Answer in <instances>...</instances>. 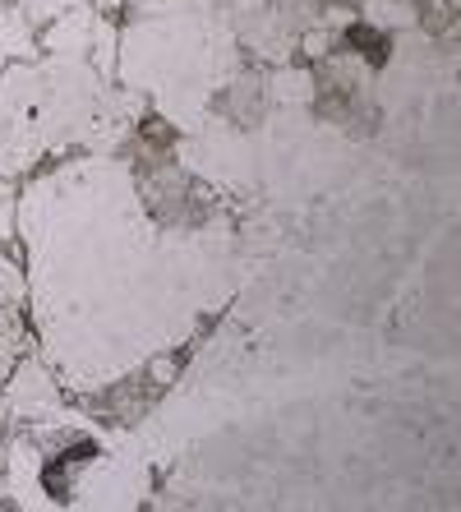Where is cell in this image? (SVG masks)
<instances>
[{
  "mask_svg": "<svg viewBox=\"0 0 461 512\" xmlns=\"http://www.w3.org/2000/svg\"><path fill=\"white\" fill-rule=\"evenodd\" d=\"M102 5H120V0H102Z\"/></svg>",
  "mask_w": 461,
  "mask_h": 512,
  "instance_id": "obj_3",
  "label": "cell"
},
{
  "mask_svg": "<svg viewBox=\"0 0 461 512\" xmlns=\"http://www.w3.org/2000/svg\"><path fill=\"white\" fill-rule=\"evenodd\" d=\"M19 5H24L28 19H56L60 10H70L74 0H19Z\"/></svg>",
  "mask_w": 461,
  "mask_h": 512,
  "instance_id": "obj_2",
  "label": "cell"
},
{
  "mask_svg": "<svg viewBox=\"0 0 461 512\" xmlns=\"http://www.w3.org/2000/svg\"><path fill=\"white\" fill-rule=\"evenodd\" d=\"M0 56L5 60H33L37 37L24 10H0Z\"/></svg>",
  "mask_w": 461,
  "mask_h": 512,
  "instance_id": "obj_1",
  "label": "cell"
}]
</instances>
